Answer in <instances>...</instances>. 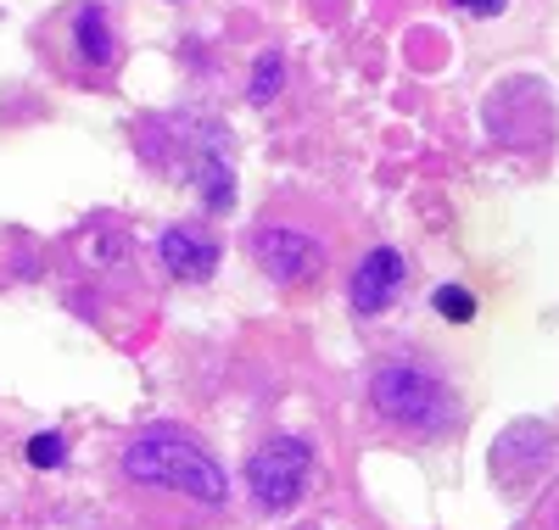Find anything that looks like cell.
<instances>
[{"instance_id": "6da1fadb", "label": "cell", "mask_w": 559, "mask_h": 530, "mask_svg": "<svg viewBox=\"0 0 559 530\" xmlns=\"http://www.w3.org/2000/svg\"><path fill=\"white\" fill-rule=\"evenodd\" d=\"M123 474L140 480V486H163V492H179V497H191L202 508H218L229 497V474L218 469V458L197 442V436H185V430H140V436L123 447Z\"/></svg>"}, {"instance_id": "8992f818", "label": "cell", "mask_w": 559, "mask_h": 530, "mask_svg": "<svg viewBox=\"0 0 559 530\" xmlns=\"http://www.w3.org/2000/svg\"><path fill=\"white\" fill-rule=\"evenodd\" d=\"M403 285H408V263L397 246H376V252H364L358 268L347 274V302L358 318H376L386 313L397 297H403Z\"/></svg>"}, {"instance_id": "9c48e42d", "label": "cell", "mask_w": 559, "mask_h": 530, "mask_svg": "<svg viewBox=\"0 0 559 530\" xmlns=\"http://www.w3.org/2000/svg\"><path fill=\"white\" fill-rule=\"evenodd\" d=\"M431 308H437V318H448V324H471V318H476V297L464 291V285H437Z\"/></svg>"}, {"instance_id": "277c9868", "label": "cell", "mask_w": 559, "mask_h": 530, "mask_svg": "<svg viewBox=\"0 0 559 530\" xmlns=\"http://www.w3.org/2000/svg\"><path fill=\"white\" fill-rule=\"evenodd\" d=\"M247 486L258 514H292L313 486V447L302 436H274L247 458Z\"/></svg>"}, {"instance_id": "52a82bcc", "label": "cell", "mask_w": 559, "mask_h": 530, "mask_svg": "<svg viewBox=\"0 0 559 530\" xmlns=\"http://www.w3.org/2000/svg\"><path fill=\"white\" fill-rule=\"evenodd\" d=\"M157 252H163V268L174 279L197 285V279H213V268H218V234L202 224H168L157 234Z\"/></svg>"}, {"instance_id": "ba28073f", "label": "cell", "mask_w": 559, "mask_h": 530, "mask_svg": "<svg viewBox=\"0 0 559 530\" xmlns=\"http://www.w3.org/2000/svg\"><path fill=\"white\" fill-rule=\"evenodd\" d=\"M280 84H286V57H280V51H263L258 68H252V84H247L252 107H269L274 95H280Z\"/></svg>"}, {"instance_id": "5b68a950", "label": "cell", "mask_w": 559, "mask_h": 530, "mask_svg": "<svg viewBox=\"0 0 559 530\" xmlns=\"http://www.w3.org/2000/svg\"><path fill=\"white\" fill-rule=\"evenodd\" d=\"M247 252H252V263L274 279V285H286V291H302V285H319V274H324V240L319 234H308V229H297V224H258L252 234H247Z\"/></svg>"}, {"instance_id": "7a4b0ae2", "label": "cell", "mask_w": 559, "mask_h": 530, "mask_svg": "<svg viewBox=\"0 0 559 530\" xmlns=\"http://www.w3.org/2000/svg\"><path fill=\"white\" fill-rule=\"evenodd\" d=\"M39 45L51 51L62 79L84 89H107L123 68V28L112 0H68V7L39 28Z\"/></svg>"}, {"instance_id": "3957f363", "label": "cell", "mask_w": 559, "mask_h": 530, "mask_svg": "<svg viewBox=\"0 0 559 530\" xmlns=\"http://www.w3.org/2000/svg\"><path fill=\"white\" fill-rule=\"evenodd\" d=\"M369 408L381 413V424L403 430V436H442L459 413V397L419 358H386L369 374Z\"/></svg>"}, {"instance_id": "8fae6325", "label": "cell", "mask_w": 559, "mask_h": 530, "mask_svg": "<svg viewBox=\"0 0 559 530\" xmlns=\"http://www.w3.org/2000/svg\"><path fill=\"white\" fill-rule=\"evenodd\" d=\"M464 12H476V17H498L503 12V0H459Z\"/></svg>"}, {"instance_id": "30bf717a", "label": "cell", "mask_w": 559, "mask_h": 530, "mask_svg": "<svg viewBox=\"0 0 559 530\" xmlns=\"http://www.w3.org/2000/svg\"><path fill=\"white\" fill-rule=\"evenodd\" d=\"M23 458H28L34 469H62V458H68V442L57 436V430H45V436H28Z\"/></svg>"}]
</instances>
